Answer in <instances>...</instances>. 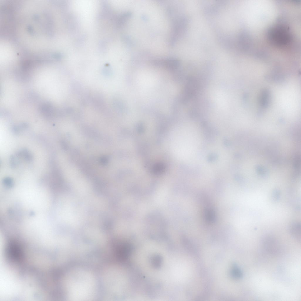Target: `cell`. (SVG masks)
<instances>
[{"mask_svg":"<svg viewBox=\"0 0 301 301\" xmlns=\"http://www.w3.org/2000/svg\"><path fill=\"white\" fill-rule=\"evenodd\" d=\"M270 100V94L267 89L263 90L261 92L259 97V103L261 110L267 107Z\"/></svg>","mask_w":301,"mask_h":301,"instance_id":"obj_1","label":"cell"},{"mask_svg":"<svg viewBox=\"0 0 301 301\" xmlns=\"http://www.w3.org/2000/svg\"><path fill=\"white\" fill-rule=\"evenodd\" d=\"M289 231L294 238L297 240L300 239L301 224L298 222H294L289 226Z\"/></svg>","mask_w":301,"mask_h":301,"instance_id":"obj_2","label":"cell"},{"mask_svg":"<svg viewBox=\"0 0 301 301\" xmlns=\"http://www.w3.org/2000/svg\"><path fill=\"white\" fill-rule=\"evenodd\" d=\"M280 191L277 189L275 190L273 193L272 199L274 201H277L280 198Z\"/></svg>","mask_w":301,"mask_h":301,"instance_id":"obj_4","label":"cell"},{"mask_svg":"<svg viewBox=\"0 0 301 301\" xmlns=\"http://www.w3.org/2000/svg\"><path fill=\"white\" fill-rule=\"evenodd\" d=\"M234 268L233 270L235 277L237 278H240L242 277V273L241 270L237 267Z\"/></svg>","mask_w":301,"mask_h":301,"instance_id":"obj_3","label":"cell"}]
</instances>
